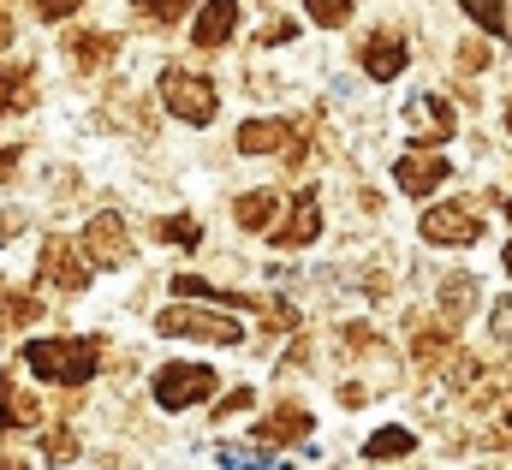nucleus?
<instances>
[{"label":"nucleus","mask_w":512,"mask_h":470,"mask_svg":"<svg viewBox=\"0 0 512 470\" xmlns=\"http://www.w3.org/2000/svg\"><path fill=\"white\" fill-rule=\"evenodd\" d=\"M36 310H42V304H36V298H24V292H6V298H0V322H6V328L36 322Z\"/></svg>","instance_id":"nucleus-23"},{"label":"nucleus","mask_w":512,"mask_h":470,"mask_svg":"<svg viewBox=\"0 0 512 470\" xmlns=\"http://www.w3.org/2000/svg\"><path fill=\"white\" fill-rule=\"evenodd\" d=\"M24 369H36L42 381L78 387L96 375V340H36V346H24Z\"/></svg>","instance_id":"nucleus-1"},{"label":"nucleus","mask_w":512,"mask_h":470,"mask_svg":"<svg viewBox=\"0 0 512 470\" xmlns=\"http://www.w3.org/2000/svg\"><path fill=\"white\" fill-rule=\"evenodd\" d=\"M459 6H465V18H471V24H483L489 36H501V30H507V0H459Z\"/></svg>","instance_id":"nucleus-21"},{"label":"nucleus","mask_w":512,"mask_h":470,"mask_svg":"<svg viewBox=\"0 0 512 470\" xmlns=\"http://www.w3.org/2000/svg\"><path fill=\"white\" fill-rule=\"evenodd\" d=\"M215 387H221V375H215L209 363H167V369H155V399H161V411L203 405Z\"/></svg>","instance_id":"nucleus-4"},{"label":"nucleus","mask_w":512,"mask_h":470,"mask_svg":"<svg viewBox=\"0 0 512 470\" xmlns=\"http://www.w3.org/2000/svg\"><path fill=\"white\" fill-rule=\"evenodd\" d=\"M411 131H417L423 149L447 143V137H453V108H447L441 96H417V102H411Z\"/></svg>","instance_id":"nucleus-13"},{"label":"nucleus","mask_w":512,"mask_h":470,"mask_svg":"<svg viewBox=\"0 0 512 470\" xmlns=\"http://www.w3.org/2000/svg\"><path fill=\"white\" fill-rule=\"evenodd\" d=\"M66 54H72L84 72H96V66L114 60V36H102V30H72V36H66Z\"/></svg>","instance_id":"nucleus-17"},{"label":"nucleus","mask_w":512,"mask_h":470,"mask_svg":"<svg viewBox=\"0 0 512 470\" xmlns=\"http://www.w3.org/2000/svg\"><path fill=\"white\" fill-rule=\"evenodd\" d=\"M155 238H167V244H185V250H191V244L203 238V227H197L191 215H167V221H155Z\"/></svg>","instance_id":"nucleus-22"},{"label":"nucleus","mask_w":512,"mask_h":470,"mask_svg":"<svg viewBox=\"0 0 512 470\" xmlns=\"http://www.w3.org/2000/svg\"><path fill=\"white\" fill-rule=\"evenodd\" d=\"M30 423H42V399H30L24 381L6 375L0 381V429H30Z\"/></svg>","instance_id":"nucleus-14"},{"label":"nucleus","mask_w":512,"mask_h":470,"mask_svg":"<svg viewBox=\"0 0 512 470\" xmlns=\"http://www.w3.org/2000/svg\"><path fill=\"white\" fill-rule=\"evenodd\" d=\"M191 6H197V0H149V6H143V18H155V24H173V18H185Z\"/></svg>","instance_id":"nucleus-27"},{"label":"nucleus","mask_w":512,"mask_h":470,"mask_svg":"<svg viewBox=\"0 0 512 470\" xmlns=\"http://www.w3.org/2000/svg\"><path fill=\"white\" fill-rule=\"evenodd\" d=\"M489 334H495L501 352H512V298H495V310H489Z\"/></svg>","instance_id":"nucleus-26"},{"label":"nucleus","mask_w":512,"mask_h":470,"mask_svg":"<svg viewBox=\"0 0 512 470\" xmlns=\"http://www.w3.org/2000/svg\"><path fill=\"white\" fill-rule=\"evenodd\" d=\"M316 233H322V203H316V191H298V197H292V215H286L268 238L286 244V250H304Z\"/></svg>","instance_id":"nucleus-8"},{"label":"nucleus","mask_w":512,"mask_h":470,"mask_svg":"<svg viewBox=\"0 0 512 470\" xmlns=\"http://www.w3.org/2000/svg\"><path fill=\"white\" fill-rule=\"evenodd\" d=\"M501 423L512 429V387H507V399H501Z\"/></svg>","instance_id":"nucleus-34"},{"label":"nucleus","mask_w":512,"mask_h":470,"mask_svg":"<svg viewBox=\"0 0 512 470\" xmlns=\"http://www.w3.org/2000/svg\"><path fill=\"white\" fill-rule=\"evenodd\" d=\"M233 411H251V387H233V399H221V423H227Z\"/></svg>","instance_id":"nucleus-30"},{"label":"nucleus","mask_w":512,"mask_h":470,"mask_svg":"<svg viewBox=\"0 0 512 470\" xmlns=\"http://www.w3.org/2000/svg\"><path fill=\"white\" fill-rule=\"evenodd\" d=\"M286 137H292L286 119H251V125H239V149L245 155H274V149H286Z\"/></svg>","instance_id":"nucleus-16"},{"label":"nucleus","mask_w":512,"mask_h":470,"mask_svg":"<svg viewBox=\"0 0 512 470\" xmlns=\"http://www.w3.org/2000/svg\"><path fill=\"white\" fill-rule=\"evenodd\" d=\"M0 470H24V459H0Z\"/></svg>","instance_id":"nucleus-35"},{"label":"nucleus","mask_w":512,"mask_h":470,"mask_svg":"<svg viewBox=\"0 0 512 470\" xmlns=\"http://www.w3.org/2000/svg\"><path fill=\"white\" fill-rule=\"evenodd\" d=\"M233 215H239V227L262 233V227L280 215V191H251V197H239V203H233Z\"/></svg>","instance_id":"nucleus-18"},{"label":"nucleus","mask_w":512,"mask_h":470,"mask_svg":"<svg viewBox=\"0 0 512 470\" xmlns=\"http://www.w3.org/2000/svg\"><path fill=\"white\" fill-rule=\"evenodd\" d=\"M310 435V411L304 405H274L262 423H256V441L262 447H292V441H304Z\"/></svg>","instance_id":"nucleus-10"},{"label":"nucleus","mask_w":512,"mask_h":470,"mask_svg":"<svg viewBox=\"0 0 512 470\" xmlns=\"http://www.w3.org/2000/svg\"><path fill=\"white\" fill-rule=\"evenodd\" d=\"M30 102V72H0V114H24Z\"/></svg>","instance_id":"nucleus-20"},{"label":"nucleus","mask_w":512,"mask_h":470,"mask_svg":"<svg viewBox=\"0 0 512 470\" xmlns=\"http://www.w3.org/2000/svg\"><path fill=\"white\" fill-rule=\"evenodd\" d=\"M405 60H411V54H405V42H399L393 30H376V36L364 42V72H370L376 84H393V78L405 72Z\"/></svg>","instance_id":"nucleus-11"},{"label":"nucleus","mask_w":512,"mask_h":470,"mask_svg":"<svg viewBox=\"0 0 512 470\" xmlns=\"http://www.w3.org/2000/svg\"><path fill=\"white\" fill-rule=\"evenodd\" d=\"M411 447H417V435H411V429H376V435L364 441V453H370V459H405Z\"/></svg>","instance_id":"nucleus-19"},{"label":"nucleus","mask_w":512,"mask_h":470,"mask_svg":"<svg viewBox=\"0 0 512 470\" xmlns=\"http://www.w3.org/2000/svg\"><path fill=\"white\" fill-rule=\"evenodd\" d=\"M501 262H507V274H512V238H507V256H501Z\"/></svg>","instance_id":"nucleus-36"},{"label":"nucleus","mask_w":512,"mask_h":470,"mask_svg":"<svg viewBox=\"0 0 512 470\" xmlns=\"http://www.w3.org/2000/svg\"><path fill=\"white\" fill-rule=\"evenodd\" d=\"M393 179H399V191H411V197H429L435 185H447V155H399Z\"/></svg>","instance_id":"nucleus-9"},{"label":"nucleus","mask_w":512,"mask_h":470,"mask_svg":"<svg viewBox=\"0 0 512 470\" xmlns=\"http://www.w3.org/2000/svg\"><path fill=\"white\" fill-rule=\"evenodd\" d=\"M36 274H42V280H54L60 292H84V286H90V262H84V250H78L72 238H60V233L42 244Z\"/></svg>","instance_id":"nucleus-6"},{"label":"nucleus","mask_w":512,"mask_h":470,"mask_svg":"<svg viewBox=\"0 0 512 470\" xmlns=\"http://www.w3.org/2000/svg\"><path fill=\"white\" fill-rule=\"evenodd\" d=\"M6 42H12V18L0 12V48H6Z\"/></svg>","instance_id":"nucleus-33"},{"label":"nucleus","mask_w":512,"mask_h":470,"mask_svg":"<svg viewBox=\"0 0 512 470\" xmlns=\"http://www.w3.org/2000/svg\"><path fill=\"white\" fill-rule=\"evenodd\" d=\"M12 167H18V149H0V185L12 179Z\"/></svg>","instance_id":"nucleus-32"},{"label":"nucleus","mask_w":512,"mask_h":470,"mask_svg":"<svg viewBox=\"0 0 512 470\" xmlns=\"http://www.w3.org/2000/svg\"><path fill=\"white\" fill-rule=\"evenodd\" d=\"M161 102H167V114H179L185 125H209V119L221 114L215 84L203 72H185V66H167L161 72Z\"/></svg>","instance_id":"nucleus-3"},{"label":"nucleus","mask_w":512,"mask_h":470,"mask_svg":"<svg viewBox=\"0 0 512 470\" xmlns=\"http://www.w3.org/2000/svg\"><path fill=\"white\" fill-rule=\"evenodd\" d=\"M304 12H310L316 24H328V30H340V24L352 18V0H304Z\"/></svg>","instance_id":"nucleus-24"},{"label":"nucleus","mask_w":512,"mask_h":470,"mask_svg":"<svg viewBox=\"0 0 512 470\" xmlns=\"http://www.w3.org/2000/svg\"><path fill=\"white\" fill-rule=\"evenodd\" d=\"M155 334H167V340H203V346H239V340H245L239 316H221V310H191V304L161 310V316H155Z\"/></svg>","instance_id":"nucleus-2"},{"label":"nucleus","mask_w":512,"mask_h":470,"mask_svg":"<svg viewBox=\"0 0 512 470\" xmlns=\"http://www.w3.org/2000/svg\"><path fill=\"white\" fill-rule=\"evenodd\" d=\"M453 346V328H435V334H417L411 340V352H417V363H441V352Z\"/></svg>","instance_id":"nucleus-25"},{"label":"nucleus","mask_w":512,"mask_h":470,"mask_svg":"<svg viewBox=\"0 0 512 470\" xmlns=\"http://www.w3.org/2000/svg\"><path fill=\"white\" fill-rule=\"evenodd\" d=\"M292 36H298V24H286V18H280V24H268V30H262V42H268V48H280V42H292Z\"/></svg>","instance_id":"nucleus-29"},{"label":"nucleus","mask_w":512,"mask_h":470,"mask_svg":"<svg viewBox=\"0 0 512 470\" xmlns=\"http://www.w3.org/2000/svg\"><path fill=\"white\" fill-rule=\"evenodd\" d=\"M471 310H477V274H447L441 280V316H447V328L465 322Z\"/></svg>","instance_id":"nucleus-15"},{"label":"nucleus","mask_w":512,"mask_h":470,"mask_svg":"<svg viewBox=\"0 0 512 470\" xmlns=\"http://www.w3.org/2000/svg\"><path fill=\"white\" fill-rule=\"evenodd\" d=\"M417 233L429 238V244H477L483 221H477V209H471V203H441V209H429V215H423V227H417Z\"/></svg>","instance_id":"nucleus-7"},{"label":"nucleus","mask_w":512,"mask_h":470,"mask_svg":"<svg viewBox=\"0 0 512 470\" xmlns=\"http://www.w3.org/2000/svg\"><path fill=\"white\" fill-rule=\"evenodd\" d=\"M233 24H239V0H203V12L191 24V42L197 48H221L233 36Z\"/></svg>","instance_id":"nucleus-12"},{"label":"nucleus","mask_w":512,"mask_h":470,"mask_svg":"<svg viewBox=\"0 0 512 470\" xmlns=\"http://www.w3.org/2000/svg\"><path fill=\"white\" fill-rule=\"evenodd\" d=\"M84 0H36V12H42V24H54V18H72Z\"/></svg>","instance_id":"nucleus-28"},{"label":"nucleus","mask_w":512,"mask_h":470,"mask_svg":"<svg viewBox=\"0 0 512 470\" xmlns=\"http://www.w3.org/2000/svg\"><path fill=\"white\" fill-rule=\"evenodd\" d=\"M507 215H512V203H507Z\"/></svg>","instance_id":"nucleus-37"},{"label":"nucleus","mask_w":512,"mask_h":470,"mask_svg":"<svg viewBox=\"0 0 512 470\" xmlns=\"http://www.w3.org/2000/svg\"><path fill=\"white\" fill-rule=\"evenodd\" d=\"M78 250H84V262H90V268H126V262H131L126 221H120L114 209L90 215V227H84V238H78Z\"/></svg>","instance_id":"nucleus-5"},{"label":"nucleus","mask_w":512,"mask_h":470,"mask_svg":"<svg viewBox=\"0 0 512 470\" xmlns=\"http://www.w3.org/2000/svg\"><path fill=\"white\" fill-rule=\"evenodd\" d=\"M48 459H72V435H54L48 441Z\"/></svg>","instance_id":"nucleus-31"}]
</instances>
